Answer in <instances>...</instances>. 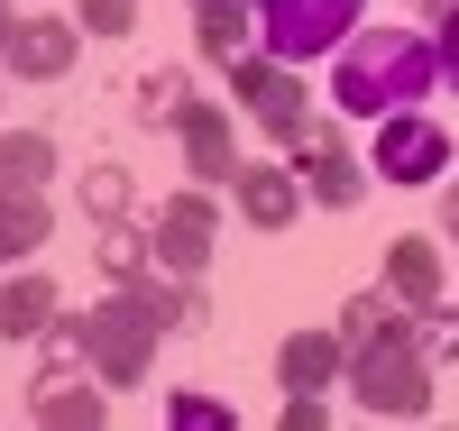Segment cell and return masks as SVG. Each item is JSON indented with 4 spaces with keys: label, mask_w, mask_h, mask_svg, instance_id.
I'll list each match as a JSON object with an SVG mask.
<instances>
[{
    "label": "cell",
    "mask_w": 459,
    "mask_h": 431,
    "mask_svg": "<svg viewBox=\"0 0 459 431\" xmlns=\"http://www.w3.org/2000/svg\"><path fill=\"white\" fill-rule=\"evenodd\" d=\"M175 138H184V166H194V184H239V129H230L221 101H184L175 110Z\"/></svg>",
    "instance_id": "obj_8"
},
{
    "label": "cell",
    "mask_w": 459,
    "mask_h": 431,
    "mask_svg": "<svg viewBox=\"0 0 459 431\" xmlns=\"http://www.w3.org/2000/svg\"><path fill=\"white\" fill-rule=\"evenodd\" d=\"M92 376H101V367H92L83 331H74V322H56V358L37 367L28 413L47 422V431H92V422H101V385H92Z\"/></svg>",
    "instance_id": "obj_4"
},
{
    "label": "cell",
    "mask_w": 459,
    "mask_h": 431,
    "mask_svg": "<svg viewBox=\"0 0 459 431\" xmlns=\"http://www.w3.org/2000/svg\"><path fill=\"white\" fill-rule=\"evenodd\" d=\"M441 229H450V239H459V184L441 193Z\"/></svg>",
    "instance_id": "obj_23"
},
{
    "label": "cell",
    "mask_w": 459,
    "mask_h": 431,
    "mask_svg": "<svg viewBox=\"0 0 459 431\" xmlns=\"http://www.w3.org/2000/svg\"><path fill=\"white\" fill-rule=\"evenodd\" d=\"M230 92H239V110L276 138V147H303L313 138V92H303V73L285 56H239L230 65Z\"/></svg>",
    "instance_id": "obj_3"
},
{
    "label": "cell",
    "mask_w": 459,
    "mask_h": 431,
    "mask_svg": "<svg viewBox=\"0 0 459 431\" xmlns=\"http://www.w3.org/2000/svg\"><path fill=\"white\" fill-rule=\"evenodd\" d=\"M83 211L110 229V220L129 211V175H120V166H92V175H83Z\"/></svg>",
    "instance_id": "obj_19"
},
{
    "label": "cell",
    "mask_w": 459,
    "mask_h": 431,
    "mask_svg": "<svg viewBox=\"0 0 459 431\" xmlns=\"http://www.w3.org/2000/svg\"><path fill=\"white\" fill-rule=\"evenodd\" d=\"M386 184H432L441 166H450V129L441 120H423V110H386L377 120V156H368Z\"/></svg>",
    "instance_id": "obj_7"
},
{
    "label": "cell",
    "mask_w": 459,
    "mask_h": 431,
    "mask_svg": "<svg viewBox=\"0 0 459 431\" xmlns=\"http://www.w3.org/2000/svg\"><path fill=\"white\" fill-rule=\"evenodd\" d=\"M10 28H19V10H10V0H0V47H10Z\"/></svg>",
    "instance_id": "obj_24"
},
{
    "label": "cell",
    "mask_w": 459,
    "mask_h": 431,
    "mask_svg": "<svg viewBox=\"0 0 459 431\" xmlns=\"http://www.w3.org/2000/svg\"><path fill=\"white\" fill-rule=\"evenodd\" d=\"M47 175H56V138L0 129V193H47Z\"/></svg>",
    "instance_id": "obj_16"
},
{
    "label": "cell",
    "mask_w": 459,
    "mask_h": 431,
    "mask_svg": "<svg viewBox=\"0 0 459 431\" xmlns=\"http://www.w3.org/2000/svg\"><path fill=\"white\" fill-rule=\"evenodd\" d=\"M184 101H194V83H184L175 65H157V73H138V120H147V129H166V120H175Z\"/></svg>",
    "instance_id": "obj_18"
},
{
    "label": "cell",
    "mask_w": 459,
    "mask_h": 431,
    "mask_svg": "<svg viewBox=\"0 0 459 431\" xmlns=\"http://www.w3.org/2000/svg\"><path fill=\"white\" fill-rule=\"evenodd\" d=\"M194 28H203V56L212 65H239L248 37H257V0H194Z\"/></svg>",
    "instance_id": "obj_15"
},
{
    "label": "cell",
    "mask_w": 459,
    "mask_h": 431,
    "mask_svg": "<svg viewBox=\"0 0 459 431\" xmlns=\"http://www.w3.org/2000/svg\"><path fill=\"white\" fill-rule=\"evenodd\" d=\"M432 47H441V83H459V0H432Z\"/></svg>",
    "instance_id": "obj_20"
},
{
    "label": "cell",
    "mask_w": 459,
    "mask_h": 431,
    "mask_svg": "<svg viewBox=\"0 0 459 431\" xmlns=\"http://www.w3.org/2000/svg\"><path fill=\"white\" fill-rule=\"evenodd\" d=\"M294 175H303V193H313L322 211H350L359 193H368V156H350V138L313 129V138H303V156H294Z\"/></svg>",
    "instance_id": "obj_9"
},
{
    "label": "cell",
    "mask_w": 459,
    "mask_h": 431,
    "mask_svg": "<svg viewBox=\"0 0 459 431\" xmlns=\"http://www.w3.org/2000/svg\"><path fill=\"white\" fill-rule=\"evenodd\" d=\"M386 294H395L404 312H423V322H432V312L450 303V276H441V248H432V239H395V248H386Z\"/></svg>",
    "instance_id": "obj_11"
},
{
    "label": "cell",
    "mask_w": 459,
    "mask_h": 431,
    "mask_svg": "<svg viewBox=\"0 0 459 431\" xmlns=\"http://www.w3.org/2000/svg\"><path fill=\"white\" fill-rule=\"evenodd\" d=\"M340 340H350V367L340 385L359 395V413L377 422H413L432 413V340H423V312H386V294H359L340 312Z\"/></svg>",
    "instance_id": "obj_1"
},
{
    "label": "cell",
    "mask_w": 459,
    "mask_h": 431,
    "mask_svg": "<svg viewBox=\"0 0 459 431\" xmlns=\"http://www.w3.org/2000/svg\"><path fill=\"white\" fill-rule=\"evenodd\" d=\"M47 331H56V285L28 266V276L0 285V340H47Z\"/></svg>",
    "instance_id": "obj_14"
},
{
    "label": "cell",
    "mask_w": 459,
    "mask_h": 431,
    "mask_svg": "<svg viewBox=\"0 0 459 431\" xmlns=\"http://www.w3.org/2000/svg\"><path fill=\"white\" fill-rule=\"evenodd\" d=\"M359 10H368V0H257V47L285 56V65L331 56L340 37L359 28Z\"/></svg>",
    "instance_id": "obj_5"
},
{
    "label": "cell",
    "mask_w": 459,
    "mask_h": 431,
    "mask_svg": "<svg viewBox=\"0 0 459 431\" xmlns=\"http://www.w3.org/2000/svg\"><path fill=\"white\" fill-rule=\"evenodd\" d=\"M74 47H83V19H19L10 47H0V65L28 73V83H56V73L74 65Z\"/></svg>",
    "instance_id": "obj_10"
},
{
    "label": "cell",
    "mask_w": 459,
    "mask_h": 431,
    "mask_svg": "<svg viewBox=\"0 0 459 431\" xmlns=\"http://www.w3.org/2000/svg\"><path fill=\"white\" fill-rule=\"evenodd\" d=\"M74 19H83L92 37H129V28H138V0H83Z\"/></svg>",
    "instance_id": "obj_21"
},
{
    "label": "cell",
    "mask_w": 459,
    "mask_h": 431,
    "mask_svg": "<svg viewBox=\"0 0 459 431\" xmlns=\"http://www.w3.org/2000/svg\"><path fill=\"white\" fill-rule=\"evenodd\" d=\"M166 422H175V431H221V422H230V404H212V395H175V404H166Z\"/></svg>",
    "instance_id": "obj_22"
},
{
    "label": "cell",
    "mask_w": 459,
    "mask_h": 431,
    "mask_svg": "<svg viewBox=\"0 0 459 431\" xmlns=\"http://www.w3.org/2000/svg\"><path fill=\"white\" fill-rule=\"evenodd\" d=\"M340 367H350V340L340 331H294L276 349V385L285 395H322V385H340Z\"/></svg>",
    "instance_id": "obj_12"
},
{
    "label": "cell",
    "mask_w": 459,
    "mask_h": 431,
    "mask_svg": "<svg viewBox=\"0 0 459 431\" xmlns=\"http://www.w3.org/2000/svg\"><path fill=\"white\" fill-rule=\"evenodd\" d=\"M294 211H303V175H285V166H239V220L294 229Z\"/></svg>",
    "instance_id": "obj_13"
},
{
    "label": "cell",
    "mask_w": 459,
    "mask_h": 431,
    "mask_svg": "<svg viewBox=\"0 0 459 431\" xmlns=\"http://www.w3.org/2000/svg\"><path fill=\"white\" fill-rule=\"evenodd\" d=\"M441 83V47L423 28H350L331 56V101L350 120H386V110H413Z\"/></svg>",
    "instance_id": "obj_2"
},
{
    "label": "cell",
    "mask_w": 459,
    "mask_h": 431,
    "mask_svg": "<svg viewBox=\"0 0 459 431\" xmlns=\"http://www.w3.org/2000/svg\"><path fill=\"white\" fill-rule=\"evenodd\" d=\"M212 229H221V211H212V184H203V193H175V203L147 220V248H157V266H166V276H184V285H194L203 266H212Z\"/></svg>",
    "instance_id": "obj_6"
},
{
    "label": "cell",
    "mask_w": 459,
    "mask_h": 431,
    "mask_svg": "<svg viewBox=\"0 0 459 431\" xmlns=\"http://www.w3.org/2000/svg\"><path fill=\"white\" fill-rule=\"evenodd\" d=\"M47 248V193H0V266Z\"/></svg>",
    "instance_id": "obj_17"
}]
</instances>
